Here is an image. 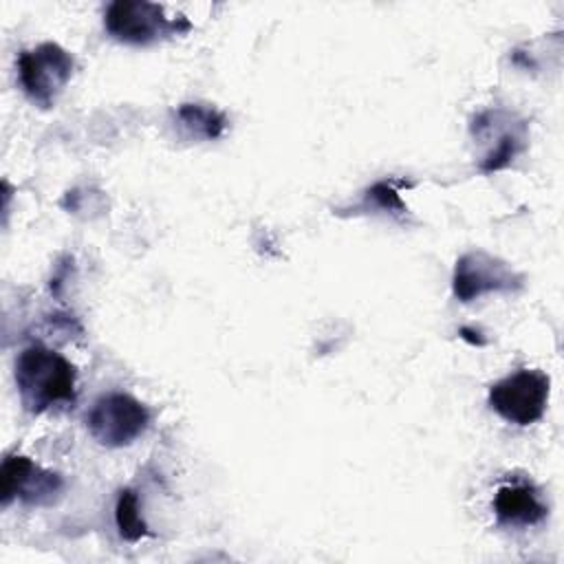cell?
Wrapping results in <instances>:
<instances>
[{
    "label": "cell",
    "instance_id": "1",
    "mask_svg": "<svg viewBox=\"0 0 564 564\" xmlns=\"http://www.w3.org/2000/svg\"><path fill=\"white\" fill-rule=\"evenodd\" d=\"M15 388L31 414L75 403V366L44 344L26 346L15 359Z\"/></svg>",
    "mask_w": 564,
    "mask_h": 564
},
{
    "label": "cell",
    "instance_id": "2",
    "mask_svg": "<svg viewBox=\"0 0 564 564\" xmlns=\"http://www.w3.org/2000/svg\"><path fill=\"white\" fill-rule=\"evenodd\" d=\"M104 26L115 40L134 46H148L167 35H178L192 29L183 15L167 18L161 4L148 0H117L108 4Z\"/></svg>",
    "mask_w": 564,
    "mask_h": 564
},
{
    "label": "cell",
    "instance_id": "3",
    "mask_svg": "<svg viewBox=\"0 0 564 564\" xmlns=\"http://www.w3.org/2000/svg\"><path fill=\"white\" fill-rule=\"evenodd\" d=\"M551 394V379L535 368H522L507 375L489 388V408L507 423L527 427L542 419Z\"/></svg>",
    "mask_w": 564,
    "mask_h": 564
},
{
    "label": "cell",
    "instance_id": "4",
    "mask_svg": "<svg viewBox=\"0 0 564 564\" xmlns=\"http://www.w3.org/2000/svg\"><path fill=\"white\" fill-rule=\"evenodd\" d=\"M73 55L55 42H44L18 57V77L24 95L40 108H51L73 77Z\"/></svg>",
    "mask_w": 564,
    "mask_h": 564
},
{
    "label": "cell",
    "instance_id": "5",
    "mask_svg": "<svg viewBox=\"0 0 564 564\" xmlns=\"http://www.w3.org/2000/svg\"><path fill=\"white\" fill-rule=\"evenodd\" d=\"M148 408L126 392H106L86 412L90 436L104 447H126L148 427Z\"/></svg>",
    "mask_w": 564,
    "mask_h": 564
},
{
    "label": "cell",
    "instance_id": "6",
    "mask_svg": "<svg viewBox=\"0 0 564 564\" xmlns=\"http://www.w3.org/2000/svg\"><path fill=\"white\" fill-rule=\"evenodd\" d=\"M524 284V278L498 256L487 251H467L456 260L452 275L454 297L463 304L480 300L489 293H516Z\"/></svg>",
    "mask_w": 564,
    "mask_h": 564
},
{
    "label": "cell",
    "instance_id": "7",
    "mask_svg": "<svg viewBox=\"0 0 564 564\" xmlns=\"http://www.w3.org/2000/svg\"><path fill=\"white\" fill-rule=\"evenodd\" d=\"M62 489L64 480L59 474L42 469L26 456H7L0 467V500L4 507L15 498L24 505L44 507L51 505Z\"/></svg>",
    "mask_w": 564,
    "mask_h": 564
},
{
    "label": "cell",
    "instance_id": "8",
    "mask_svg": "<svg viewBox=\"0 0 564 564\" xmlns=\"http://www.w3.org/2000/svg\"><path fill=\"white\" fill-rule=\"evenodd\" d=\"M494 513L502 527L527 529L540 524L549 516V507L531 482H507L494 496Z\"/></svg>",
    "mask_w": 564,
    "mask_h": 564
},
{
    "label": "cell",
    "instance_id": "9",
    "mask_svg": "<svg viewBox=\"0 0 564 564\" xmlns=\"http://www.w3.org/2000/svg\"><path fill=\"white\" fill-rule=\"evenodd\" d=\"M178 126L194 139H218L225 132L227 119L212 106L205 104H183L176 108Z\"/></svg>",
    "mask_w": 564,
    "mask_h": 564
},
{
    "label": "cell",
    "instance_id": "10",
    "mask_svg": "<svg viewBox=\"0 0 564 564\" xmlns=\"http://www.w3.org/2000/svg\"><path fill=\"white\" fill-rule=\"evenodd\" d=\"M524 141H527L524 123L509 121V126L496 134V143L482 156L480 170L489 174V172H498V170L507 167L524 150Z\"/></svg>",
    "mask_w": 564,
    "mask_h": 564
},
{
    "label": "cell",
    "instance_id": "11",
    "mask_svg": "<svg viewBox=\"0 0 564 564\" xmlns=\"http://www.w3.org/2000/svg\"><path fill=\"white\" fill-rule=\"evenodd\" d=\"M115 522L119 529V535L128 542H137L143 535H148V527L139 511V498L132 489H121L117 505H115Z\"/></svg>",
    "mask_w": 564,
    "mask_h": 564
},
{
    "label": "cell",
    "instance_id": "12",
    "mask_svg": "<svg viewBox=\"0 0 564 564\" xmlns=\"http://www.w3.org/2000/svg\"><path fill=\"white\" fill-rule=\"evenodd\" d=\"M366 198H372L383 212H392V209H399L403 212V203L399 198V194L388 185V183H377L368 189V196Z\"/></svg>",
    "mask_w": 564,
    "mask_h": 564
},
{
    "label": "cell",
    "instance_id": "13",
    "mask_svg": "<svg viewBox=\"0 0 564 564\" xmlns=\"http://www.w3.org/2000/svg\"><path fill=\"white\" fill-rule=\"evenodd\" d=\"M480 335V333H478ZM471 328H460V337L463 339H467V341H471V344H476V346H482L485 344V339H480Z\"/></svg>",
    "mask_w": 564,
    "mask_h": 564
}]
</instances>
